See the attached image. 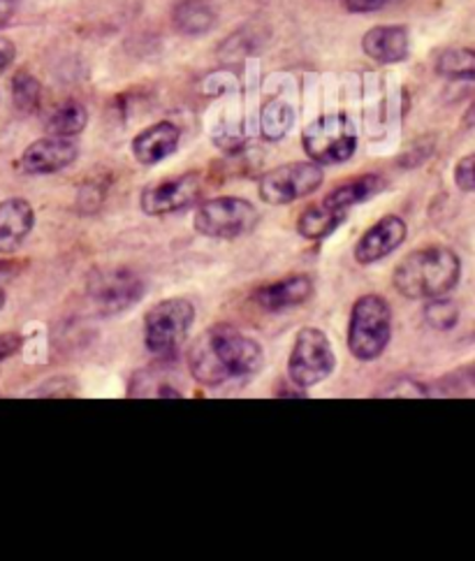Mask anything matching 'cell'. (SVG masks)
Here are the masks:
<instances>
[{
    "label": "cell",
    "mask_w": 475,
    "mask_h": 561,
    "mask_svg": "<svg viewBox=\"0 0 475 561\" xmlns=\"http://www.w3.org/2000/svg\"><path fill=\"white\" fill-rule=\"evenodd\" d=\"M193 378L205 388L246 383L265 367V353L255 339L234 325L219 323L202 332L188 351Z\"/></svg>",
    "instance_id": "6da1fadb"
},
{
    "label": "cell",
    "mask_w": 475,
    "mask_h": 561,
    "mask_svg": "<svg viewBox=\"0 0 475 561\" xmlns=\"http://www.w3.org/2000/svg\"><path fill=\"white\" fill-rule=\"evenodd\" d=\"M460 255L448 247H425L408 253L394 270L392 284L408 299H433L460 284Z\"/></svg>",
    "instance_id": "7a4b0ae2"
},
{
    "label": "cell",
    "mask_w": 475,
    "mask_h": 561,
    "mask_svg": "<svg viewBox=\"0 0 475 561\" xmlns=\"http://www.w3.org/2000/svg\"><path fill=\"white\" fill-rule=\"evenodd\" d=\"M392 339V309L381 295H362L352 305L348 325V348L350 353L371 363L381 357Z\"/></svg>",
    "instance_id": "3957f363"
},
{
    "label": "cell",
    "mask_w": 475,
    "mask_h": 561,
    "mask_svg": "<svg viewBox=\"0 0 475 561\" xmlns=\"http://www.w3.org/2000/svg\"><path fill=\"white\" fill-rule=\"evenodd\" d=\"M302 145L313 163L339 165L358 149V130L346 114H325L304 128Z\"/></svg>",
    "instance_id": "277c9868"
},
{
    "label": "cell",
    "mask_w": 475,
    "mask_h": 561,
    "mask_svg": "<svg viewBox=\"0 0 475 561\" xmlns=\"http://www.w3.org/2000/svg\"><path fill=\"white\" fill-rule=\"evenodd\" d=\"M336 367V355L329 339L318 328H302L288 357V374L297 388H313Z\"/></svg>",
    "instance_id": "5b68a950"
},
{
    "label": "cell",
    "mask_w": 475,
    "mask_h": 561,
    "mask_svg": "<svg viewBox=\"0 0 475 561\" xmlns=\"http://www.w3.org/2000/svg\"><path fill=\"white\" fill-rule=\"evenodd\" d=\"M195 320V309L184 297L165 299L144 318V344L155 355H170L182 346Z\"/></svg>",
    "instance_id": "8992f818"
},
{
    "label": "cell",
    "mask_w": 475,
    "mask_h": 561,
    "mask_svg": "<svg viewBox=\"0 0 475 561\" xmlns=\"http://www.w3.org/2000/svg\"><path fill=\"white\" fill-rule=\"evenodd\" d=\"M257 220L255 207L244 197H216L195 211V230L211 239H236Z\"/></svg>",
    "instance_id": "52a82bcc"
},
{
    "label": "cell",
    "mask_w": 475,
    "mask_h": 561,
    "mask_svg": "<svg viewBox=\"0 0 475 561\" xmlns=\"http://www.w3.org/2000/svg\"><path fill=\"white\" fill-rule=\"evenodd\" d=\"M323 168L318 163H290L269 170L260 179V197L267 205H290L294 199L306 197L323 184Z\"/></svg>",
    "instance_id": "ba28073f"
},
{
    "label": "cell",
    "mask_w": 475,
    "mask_h": 561,
    "mask_svg": "<svg viewBox=\"0 0 475 561\" xmlns=\"http://www.w3.org/2000/svg\"><path fill=\"white\" fill-rule=\"evenodd\" d=\"M89 295L103 313H121L140 302L142 278L128 267H103L89 276Z\"/></svg>",
    "instance_id": "9c48e42d"
},
{
    "label": "cell",
    "mask_w": 475,
    "mask_h": 561,
    "mask_svg": "<svg viewBox=\"0 0 475 561\" xmlns=\"http://www.w3.org/2000/svg\"><path fill=\"white\" fill-rule=\"evenodd\" d=\"M202 193V176L197 172H186L179 176L158 182L142 193V209L149 216H163L186 209Z\"/></svg>",
    "instance_id": "30bf717a"
},
{
    "label": "cell",
    "mask_w": 475,
    "mask_h": 561,
    "mask_svg": "<svg viewBox=\"0 0 475 561\" xmlns=\"http://www.w3.org/2000/svg\"><path fill=\"white\" fill-rule=\"evenodd\" d=\"M77 145L70 137H43L33 142L24 153L19 165L26 174H51V172H61L68 165H72L77 160Z\"/></svg>",
    "instance_id": "8fae6325"
},
{
    "label": "cell",
    "mask_w": 475,
    "mask_h": 561,
    "mask_svg": "<svg viewBox=\"0 0 475 561\" xmlns=\"http://www.w3.org/2000/svg\"><path fill=\"white\" fill-rule=\"evenodd\" d=\"M406 234L408 228L399 216H385L362 234L358 247H355V260H358L360 265L379 263V260H383L385 255L397 251L404 244Z\"/></svg>",
    "instance_id": "7c38bea8"
},
{
    "label": "cell",
    "mask_w": 475,
    "mask_h": 561,
    "mask_svg": "<svg viewBox=\"0 0 475 561\" xmlns=\"http://www.w3.org/2000/svg\"><path fill=\"white\" fill-rule=\"evenodd\" d=\"M362 49L375 64H402L410 51L406 26H375L362 37Z\"/></svg>",
    "instance_id": "4fadbf2b"
},
{
    "label": "cell",
    "mask_w": 475,
    "mask_h": 561,
    "mask_svg": "<svg viewBox=\"0 0 475 561\" xmlns=\"http://www.w3.org/2000/svg\"><path fill=\"white\" fill-rule=\"evenodd\" d=\"M311 295H313V280L304 274H297L283 280H276V284L257 288L253 299L255 305H260L265 311H283V309L304 305Z\"/></svg>",
    "instance_id": "5bb4252c"
},
{
    "label": "cell",
    "mask_w": 475,
    "mask_h": 561,
    "mask_svg": "<svg viewBox=\"0 0 475 561\" xmlns=\"http://www.w3.org/2000/svg\"><path fill=\"white\" fill-rule=\"evenodd\" d=\"M33 207L22 197H10L0 203V253H12L24 244L33 230Z\"/></svg>",
    "instance_id": "9a60e30c"
},
{
    "label": "cell",
    "mask_w": 475,
    "mask_h": 561,
    "mask_svg": "<svg viewBox=\"0 0 475 561\" xmlns=\"http://www.w3.org/2000/svg\"><path fill=\"white\" fill-rule=\"evenodd\" d=\"M179 139H182V133L174 124L170 122L153 124L132 139V153L142 165H155L176 151Z\"/></svg>",
    "instance_id": "2e32d148"
},
{
    "label": "cell",
    "mask_w": 475,
    "mask_h": 561,
    "mask_svg": "<svg viewBox=\"0 0 475 561\" xmlns=\"http://www.w3.org/2000/svg\"><path fill=\"white\" fill-rule=\"evenodd\" d=\"M385 188V179L379 174H362V176H355L350 182H344L341 186H336L323 203L334 207V209H341L348 211L355 205H362L367 199H371L373 195H379Z\"/></svg>",
    "instance_id": "e0dca14e"
},
{
    "label": "cell",
    "mask_w": 475,
    "mask_h": 561,
    "mask_svg": "<svg viewBox=\"0 0 475 561\" xmlns=\"http://www.w3.org/2000/svg\"><path fill=\"white\" fill-rule=\"evenodd\" d=\"M172 22L184 35H205L216 24V12L207 0H179L172 10Z\"/></svg>",
    "instance_id": "ac0fdd59"
},
{
    "label": "cell",
    "mask_w": 475,
    "mask_h": 561,
    "mask_svg": "<svg viewBox=\"0 0 475 561\" xmlns=\"http://www.w3.org/2000/svg\"><path fill=\"white\" fill-rule=\"evenodd\" d=\"M344 216L346 211L334 209L325 203L313 205L302 211L300 220H297V230H300V234L306 239H325L327 234H332L336 228H339Z\"/></svg>",
    "instance_id": "d6986e66"
},
{
    "label": "cell",
    "mask_w": 475,
    "mask_h": 561,
    "mask_svg": "<svg viewBox=\"0 0 475 561\" xmlns=\"http://www.w3.org/2000/svg\"><path fill=\"white\" fill-rule=\"evenodd\" d=\"M89 114L82 103L77 100H66V103L58 105L49 118H47V130L56 137H74L86 128Z\"/></svg>",
    "instance_id": "ffe728a7"
},
{
    "label": "cell",
    "mask_w": 475,
    "mask_h": 561,
    "mask_svg": "<svg viewBox=\"0 0 475 561\" xmlns=\"http://www.w3.org/2000/svg\"><path fill=\"white\" fill-rule=\"evenodd\" d=\"M437 72L454 82H473L475 79V49L452 47L437 58Z\"/></svg>",
    "instance_id": "44dd1931"
},
{
    "label": "cell",
    "mask_w": 475,
    "mask_h": 561,
    "mask_svg": "<svg viewBox=\"0 0 475 561\" xmlns=\"http://www.w3.org/2000/svg\"><path fill=\"white\" fill-rule=\"evenodd\" d=\"M39 98H43V87H39L37 79L22 70L16 72L12 79V103L22 114H33L39 107Z\"/></svg>",
    "instance_id": "7402d4cb"
},
{
    "label": "cell",
    "mask_w": 475,
    "mask_h": 561,
    "mask_svg": "<svg viewBox=\"0 0 475 561\" xmlns=\"http://www.w3.org/2000/svg\"><path fill=\"white\" fill-rule=\"evenodd\" d=\"M292 122H294L292 107L283 103V100H271V103H267L263 110V118H260L263 135L267 139H281L292 128Z\"/></svg>",
    "instance_id": "603a6c76"
},
{
    "label": "cell",
    "mask_w": 475,
    "mask_h": 561,
    "mask_svg": "<svg viewBox=\"0 0 475 561\" xmlns=\"http://www.w3.org/2000/svg\"><path fill=\"white\" fill-rule=\"evenodd\" d=\"M425 320L431 330L437 332H450L454 325L460 323V307L443 297H433L429 299V305L425 307Z\"/></svg>",
    "instance_id": "cb8c5ba5"
},
{
    "label": "cell",
    "mask_w": 475,
    "mask_h": 561,
    "mask_svg": "<svg viewBox=\"0 0 475 561\" xmlns=\"http://www.w3.org/2000/svg\"><path fill=\"white\" fill-rule=\"evenodd\" d=\"M454 184L464 193H475V151L460 158V163L454 165Z\"/></svg>",
    "instance_id": "d4e9b609"
},
{
    "label": "cell",
    "mask_w": 475,
    "mask_h": 561,
    "mask_svg": "<svg viewBox=\"0 0 475 561\" xmlns=\"http://www.w3.org/2000/svg\"><path fill=\"white\" fill-rule=\"evenodd\" d=\"M24 346V336L19 332H5L0 334V359H8L16 355Z\"/></svg>",
    "instance_id": "484cf974"
},
{
    "label": "cell",
    "mask_w": 475,
    "mask_h": 561,
    "mask_svg": "<svg viewBox=\"0 0 475 561\" xmlns=\"http://www.w3.org/2000/svg\"><path fill=\"white\" fill-rule=\"evenodd\" d=\"M344 8L348 12H358V14H364V12H375L385 8L390 0H341Z\"/></svg>",
    "instance_id": "4316f807"
},
{
    "label": "cell",
    "mask_w": 475,
    "mask_h": 561,
    "mask_svg": "<svg viewBox=\"0 0 475 561\" xmlns=\"http://www.w3.org/2000/svg\"><path fill=\"white\" fill-rule=\"evenodd\" d=\"M16 56V47L10 43L8 37H0V75H3Z\"/></svg>",
    "instance_id": "83f0119b"
},
{
    "label": "cell",
    "mask_w": 475,
    "mask_h": 561,
    "mask_svg": "<svg viewBox=\"0 0 475 561\" xmlns=\"http://www.w3.org/2000/svg\"><path fill=\"white\" fill-rule=\"evenodd\" d=\"M16 8H19V0H0V28L10 24Z\"/></svg>",
    "instance_id": "f1b7e54d"
},
{
    "label": "cell",
    "mask_w": 475,
    "mask_h": 561,
    "mask_svg": "<svg viewBox=\"0 0 475 561\" xmlns=\"http://www.w3.org/2000/svg\"><path fill=\"white\" fill-rule=\"evenodd\" d=\"M12 276V267L10 265H5V263H0V309H3V305H5V280Z\"/></svg>",
    "instance_id": "f546056e"
},
{
    "label": "cell",
    "mask_w": 475,
    "mask_h": 561,
    "mask_svg": "<svg viewBox=\"0 0 475 561\" xmlns=\"http://www.w3.org/2000/svg\"><path fill=\"white\" fill-rule=\"evenodd\" d=\"M462 126H464V128H475V100H473V103L468 105V110L464 112Z\"/></svg>",
    "instance_id": "4dcf8cb0"
}]
</instances>
